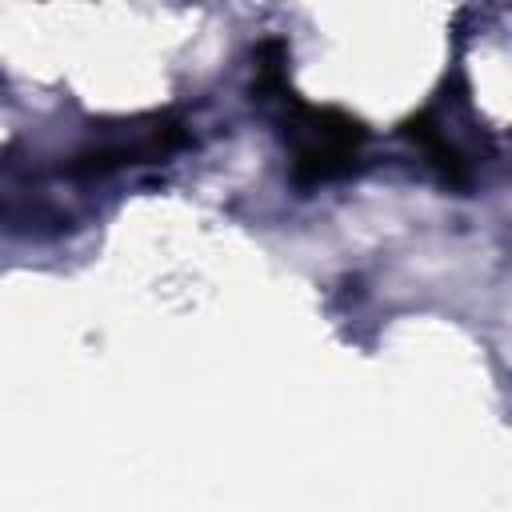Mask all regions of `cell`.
I'll use <instances>...</instances> for the list:
<instances>
[{
	"label": "cell",
	"instance_id": "obj_2",
	"mask_svg": "<svg viewBox=\"0 0 512 512\" xmlns=\"http://www.w3.org/2000/svg\"><path fill=\"white\" fill-rule=\"evenodd\" d=\"M404 136L420 148V156L428 160V168H436V176L448 188H468L472 184V160L456 148V140H448L444 124L432 112H420L404 124Z\"/></svg>",
	"mask_w": 512,
	"mask_h": 512
},
{
	"label": "cell",
	"instance_id": "obj_1",
	"mask_svg": "<svg viewBox=\"0 0 512 512\" xmlns=\"http://www.w3.org/2000/svg\"><path fill=\"white\" fill-rule=\"evenodd\" d=\"M280 104V128L288 144V180L296 188H316L348 176L364 156V124L340 108L304 104L288 84L268 96Z\"/></svg>",
	"mask_w": 512,
	"mask_h": 512
}]
</instances>
